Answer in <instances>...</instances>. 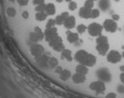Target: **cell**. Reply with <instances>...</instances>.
<instances>
[{"label":"cell","mask_w":124,"mask_h":98,"mask_svg":"<svg viewBox=\"0 0 124 98\" xmlns=\"http://www.w3.org/2000/svg\"><path fill=\"white\" fill-rule=\"evenodd\" d=\"M75 60L87 67H92L97 62L96 57L85 50L78 51L75 55Z\"/></svg>","instance_id":"6da1fadb"},{"label":"cell","mask_w":124,"mask_h":98,"mask_svg":"<svg viewBox=\"0 0 124 98\" xmlns=\"http://www.w3.org/2000/svg\"><path fill=\"white\" fill-rule=\"evenodd\" d=\"M96 49L97 52L101 55H105L108 54L109 50V44H108V40L105 36L101 35L99 37H97L96 39Z\"/></svg>","instance_id":"7a4b0ae2"},{"label":"cell","mask_w":124,"mask_h":98,"mask_svg":"<svg viewBox=\"0 0 124 98\" xmlns=\"http://www.w3.org/2000/svg\"><path fill=\"white\" fill-rule=\"evenodd\" d=\"M87 31L92 37H99L101 35L103 27L97 23H92L87 27Z\"/></svg>","instance_id":"3957f363"},{"label":"cell","mask_w":124,"mask_h":98,"mask_svg":"<svg viewBox=\"0 0 124 98\" xmlns=\"http://www.w3.org/2000/svg\"><path fill=\"white\" fill-rule=\"evenodd\" d=\"M97 76L99 80L104 83H109L112 80V74L107 68H101L97 71Z\"/></svg>","instance_id":"277c9868"},{"label":"cell","mask_w":124,"mask_h":98,"mask_svg":"<svg viewBox=\"0 0 124 98\" xmlns=\"http://www.w3.org/2000/svg\"><path fill=\"white\" fill-rule=\"evenodd\" d=\"M49 45H50L54 51H58V52H61L64 49L63 41H62V39L60 36H58L56 38H54L52 41H50L49 42Z\"/></svg>","instance_id":"5b68a950"},{"label":"cell","mask_w":124,"mask_h":98,"mask_svg":"<svg viewBox=\"0 0 124 98\" xmlns=\"http://www.w3.org/2000/svg\"><path fill=\"white\" fill-rule=\"evenodd\" d=\"M122 54H120L118 51L116 50H112L107 54V60L110 63L116 64L119 62L122 59Z\"/></svg>","instance_id":"8992f818"},{"label":"cell","mask_w":124,"mask_h":98,"mask_svg":"<svg viewBox=\"0 0 124 98\" xmlns=\"http://www.w3.org/2000/svg\"><path fill=\"white\" fill-rule=\"evenodd\" d=\"M103 28L107 32L115 33L117 31L118 26H117L116 21L113 20L112 19H107L103 23Z\"/></svg>","instance_id":"52a82bcc"},{"label":"cell","mask_w":124,"mask_h":98,"mask_svg":"<svg viewBox=\"0 0 124 98\" xmlns=\"http://www.w3.org/2000/svg\"><path fill=\"white\" fill-rule=\"evenodd\" d=\"M90 89L97 93H103L105 91V84L104 82L98 80L94 81L90 84Z\"/></svg>","instance_id":"ba28073f"},{"label":"cell","mask_w":124,"mask_h":98,"mask_svg":"<svg viewBox=\"0 0 124 98\" xmlns=\"http://www.w3.org/2000/svg\"><path fill=\"white\" fill-rule=\"evenodd\" d=\"M58 37L57 30L56 27H51V28H46L44 31V37L46 41L50 42L53 39Z\"/></svg>","instance_id":"9c48e42d"},{"label":"cell","mask_w":124,"mask_h":98,"mask_svg":"<svg viewBox=\"0 0 124 98\" xmlns=\"http://www.w3.org/2000/svg\"><path fill=\"white\" fill-rule=\"evenodd\" d=\"M43 51H44L43 47L39 44L35 43L30 47V52H31V55H33V56L36 57V58L39 57L40 55H42V53H43Z\"/></svg>","instance_id":"30bf717a"},{"label":"cell","mask_w":124,"mask_h":98,"mask_svg":"<svg viewBox=\"0 0 124 98\" xmlns=\"http://www.w3.org/2000/svg\"><path fill=\"white\" fill-rule=\"evenodd\" d=\"M72 81L74 83L76 84H81V83H83L86 82V75H83V74H80V73H75L73 76H72Z\"/></svg>","instance_id":"8fae6325"},{"label":"cell","mask_w":124,"mask_h":98,"mask_svg":"<svg viewBox=\"0 0 124 98\" xmlns=\"http://www.w3.org/2000/svg\"><path fill=\"white\" fill-rule=\"evenodd\" d=\"M64 27L70 30V29H72L75 27L76 26V18L73 16H69L66 19V20L64 21Z\"/></svg>","instance_id":"7c38bea8"},{"label":"cell","mask_w":124,"mask_h":98,"mask_svg":"<svg viewBox=\"0 0 124 98\" xmlns=\"http://www.w3.org/2000/svg\"><path fill=\"white\" fill-rule=\"evenodd\" d=\"M91 10H92L91 9L83 6V7H81L79 9V15L80 17H82L83 19H90V15H91Z\"/></svg>","instance_id":"4fadbf2b"},{"label":"cell","mask_w":124,"mask_h":98,"mask_svg":"<svg viewBox=\"0 0 124 98\" xmlns=\"http://www.w3.org/2000/svg\"><path fill=\"white\" fill-rule=\"evenodd\" d=\"M67 40L70 43H76L77 41H79V37L78 33H74V32H68L67 33Z\"/></svg>","instance_id":"5bb4252c"},{"label":"cell","mask_w":124,"mask_h":98,"mask_svg":"<svg viewBox=\"0 0 124 98\" xmlns=\"http://www.w3.org/2000/svg\"><path fill=\"white\" fill-rule=\"evenodd\" d=\"M69 16L68 12H64L59 16H57L56 19H55V21H56V24L57 25H63L64 21L66 20V19Z\"/></svg>","instance_id":"9a60e30c"},{"label":"cell","mask_w":124,"mask_h":98,"mask_svg":"<svg viewBox=\"0 0 124 98\" xmlns=\"http://www.w3.org/2000/svg\"><path fill=\"white\" fill-rule=\"evenodd\" d=\"M49 58H49L46 55H42L39 57L37 58V61L42 67H46V66H49V65H48Z\"/></svg>","instance_id":"2e32d148"},{"label":"cell","mask_w":124,"mask_h":98,"mask_svg":"<svg viewBox=\"0 0 124 98\" xmlns=\"http://www.w3.org/2000/svg\"><path fill=\"white\" fill-rule=\"evenodd\" d=\"M44 12L49 16L54 15L55 12H56V7H55L54 4H53V3H48V4L46 5Z\"/></svg>","instance_id":"e0dca14e"},{"label":"cell","mask_w":124,"mask_h":98,"mask_svg":"<svg viewBox=\"0 0 124 98\" xmlns=\"http://www.w3.org/2000/svg\"><path fill=\"white\" fill-rule=\"evenodd\" d=\"M111 6L110 0H99V8L101 10L105 12L108 10Z\"/></svg>","instance_id":"ac0fdd59"},{"label":"cell","mask_w":124,"mask_h":98,"mask_svg":"<svg viewBox=\"0 0 124 98\" xmlns=\"http://www.w3.org/2000/svg\"><path fill=\"white\" fill-rule=\"evenodd\" d=\"M59 76H60V79L61 80L67 81V80H68L71 77V72L68 69H63L61 73L59 74Z\"/></svg>","instance_id":"d6986e66"},{"label":"cell","mask_w":124,"mask_h":98,"mask_svg":"<svg viewBox=\"0 0 124 98\" xmlns=\"http://www.w3.org/2000/svg\"><path fill=\"white\" fill-rule=\"evenodd\" d=\"M76 71L78 73H80V74H83V75H86L88 73V72H89V69H88L87 66H86V65L79 64L76 66Z\"/></svg>","instance_id":"ffe728a7"},{"label":"cell","mask_w":124,"mask_h":98,"mask_svg":"<svg viewBox=\"0 0 124 98\" xmlns=\"http://www.w3.org/2000/svg\"><path fill=\"white\" fill-rule=\"evenodd\" d=\"M61 56L64 59H66L68 61H72V57H71V51L69 49H64L63 51H61Z\"/></svg>","instance_id":"44dd1931"},{"label":"cell","mask_w":124,"mask_h":98,"mask_svg":"<svg viewBox=\"0 0 124 98\" xmlns=\"http://www.w3.org/2000/svg\"><path fill=\"white\" fill-rule=\"evenodd\" d=\"M47 14L45 12H38L35 14V19L38 21H44L47 18Z\"/></svg>","instance_id":"7402d4cb"},{"label":"cell","mask_w":124,"mask_h":98,"mask_svg":"<svg viewBox=\"0 0 124 98\" xmlns=\"http://www.w3.org/2000/svg\"><path fill=\"white\" fill-rule=\"evenodd\" d=\"M48 65L50 68H56L57 66H58V60L56 58L51 57L49 58Z\"/></svg>","instance_id":"603a6c76"},{"label":"cell","mask_w":124,"mask_h":98,"mask_svg":"<svg viewBox=\"0 0 124 98\" xmlns=\"http://www.w3.org/2000/svg\"><path fill=\"white\" fill-rule=\"evenodd\" d=\"M34 32L37 34V36L39 37V38L40 41H42V39H43V37H44V32H42V31L41 30L39 27H35Z\"/></svg>","instance_id":"cb8c5ba5"},{"label":"cell","mask_w":124,"mask_h":98,"mask_svg":"<svg viewBox=\"0 0 124 98\" xmlns=\"http://www.w3.org/2000/svg\"><path fill=\"white\" fill-rule=\"evenodd\" d=\"M29 38H30L31 41H32L33 43H37V42H39V41H40L39 38V37L37 36V34H35V32L30 33V35H29Z\"/></svg>","instance_id":"d4e9b609"},{"label":"cell","mask_w":124,"mask_h":98,"mask_svg":"<svg viewBox=\"0 0 124 98\" xmlns=\"http://www.w3.org/2000/svg\"><path fill=\"white\" fill-rule=\"evenodd\" d=\"M6 13L9 16V17H14L17 14V12H16V9L13 7H9L6 9Z\"/></svg>","instance_id":"484cf974"},{"label":"cell","mask_w":124,"mask_h":98,"mask_svg":"<svg viewBox=\"0 0 124 98\" xmlns=\"http://www.w3.org/2000/svg\"><path fill=\"white\" fill-rule=\"evenodd\" d=\"M100 16V10L97 9H92L91 10V15H90V18L92 19H95L97 18Z\"/></svg>","instance_id":"4316f807"},{"label":"cell","mask_w":124,"mask_h":98,"mask_svg":"<svg viewBox=\"0 0 124 98\" xmlns=\"http://www.w3.org/2000/svg\"><path fill=\"white\" fill-rule=\"evenodd\" d=\"M76 29L79 34H83V33H85V31L87 30V27L83 24H79V25H78Z\"/></svg>","instance_id":"83f0119b"},{"label":"cell","mask_w":124,"mask_h":98,"mask_svg":"<svg viewBox=\"0 0 124 98\" xmlns=\"http://www.w3.org/2000/svg\"><path fill=\"white\" fill-rule=\"evenodd\" d=\"M56 25V21H55V19H50L49 20L47 21L46 23V28H51V27H54V26Z\"/></svg>","instance_id":"f1b7e54d"},{"label":"cell","mask_w":124,"mask_h":98,"mask_svg":"<svg viewBox=\"0 0 124 98\" xmlns=\"http://www.w3.org/2000/svg\"><path fill=\"white\" fill-rule=\"evenodd\" d=\"M93 6H94V1H93V0H86V1L85 2V4H84L85 7L91 9H93Z\"/></svg>","instance_id":"f546056e"},{"label":"cell","mask_w":124,"mask_h":98,"mask_svg":"<svg viewBox=\"0 0 124 98\" xmlns=\"http://www.w3.org/2000/svg\"><path fill=\"white\" fill-rule=\"evenodd\" d=\"M45 7H46V5L44 3H42V4H39V5H37L35 6V10L36 12H44L45 11Z\"/></svg>","instance_id":"4dcf8cb0"},{"label":"cell","mask_w":124,"mask_h":98,"mask_svg":"<svg viewBox=\"0 0 124 98\" xmlns=\"http://www.w3.org/2000/svg\"><path fill=\"white\" fill-rule=\"evenodd\" d=\"M68 8H69V9L71 11L75 10V9H77V3L76 2H73V1L70 2L69 5H68Z\"/></svg>","instance_id":"1f68e13d"},{"label":"cell","mask_w":124,"mask_h":98,"mask_svg":"<svg viewBox=\"0 0 124 98\" xmlns=\"http://www.w3.org/2000/svg\"><path fill=\"white\" fill-rule=\"evenodd\" d=\"M17 1L18 2V4L22 6L28 5V0H17Z\"/></svg>","instance_id":"d6a6232c"},{"label":"cell","mask_w":124,"mask_h":98,"mask_svg":"<svg viewBox=\"0 0 124 98\" xmlns=\"http://www.w3.org/2000/svg\"><path fill=\"white\" fill-rule=\"evenodd\" d=\"M117 90L119 93H124V84L123 85H119L117 88Z\"/></svg>","instance_id":"836d02e7"},{"label":"cell","mask_w":124,"mask_h":98,"mask_svg":"<svg viewBox=\"0 0 124 98\" xmlns=\"http://www.w3.org/2000/svg\"><path fill=\"white\" fill-rule=\"evenodd\" d=\"M22 17L24 18V19H27L29 17V13L28 11H24L22 12Z\"/></svg>","instance_id":"e575fe53"},{"label":"cell","mask_w":124,"mask_h":98,"mask_svg":"<svg viewBox=\"0 0 124 98\" xmlns=\"http://www.w3.org/2000/svg\"><path fill=\"white\" fill-rule=\"evenodd\" d=\"M62 70H63V68H62L61 66H57L56 68H55V73H57V74H60Z\"/></svg>","instance_id":"d590c367"},{"label":"cell","mask_w":124,"mask_h":98,"mask_svg":"<svg viewBox=\"0 0 124 98\" xmlns=\"http://www.w3.org/2000/svg\"><path fill=\"white\" fill-rule=\"evenodd\" d=\"M112 19H113V20H115V21H118L119 19H120V16L118 14H113L112 16Z\"/></svg>","instance_id":"8d00e7d4"},{"label":"cell","mask_w":124,"mask_h":98,"mask_svg":"<svg viewBox=\"0 0 124 98\" xmlns=\"http://www.w3.org/2000/svg\"><path fill=\"white\" fill-rule=\"evenodd\" d=\"M33 3L36 6L39 4H42V3H44V0H33Z\"/></svg>","instance_id":"74e56055"},{"label":"cell","mask_w":124,"mask_h":98,"mask_svg":"<svg viewBox=\"0 0 124 98\" xmlns=\"http://www.w3.org/2000/svg\"><path fill=\"white\" fill-rule=\"evenodd\" d=\"M106 98H116V94L114 93H109L106 96Z\"/></svg>","instance_id":"f35d334b"},{"label":"cell","mask_w":124,"mask_h":98,"mask_svg":"<svg viewBox=\"0 0 124 98\" xmlns=\"http://www.w3.org/2000/svg\"><path fill=\"white\" fill-rule=\"evenodd\" d=\"M119 78H120V80H121V82H122V83L124 84V73H122L121 74H120Z\"/></svg>","instance_id":"ab89813d"},{"label":"cell","mask_w":124,"mask_h":98,"mask_svg":"<svg viewBox=\"0 0 124 98\" xmlns=\"http://www.w3.org/2000/svg\"><path fill=\"white\" fill-rule=\"evenodd\" d=\"M119 68H120V71H121L122 73H124V65H122V66H120Z\"/></svg>","instance_id":"60d3db41"},{"label":"cell","mask_w":124,"mask_h":98,"mask_svg":"<svg viewBox=\"0 0 124 98\" xmlns=\"http://www.w3.org/2000/svg\"><path fill=\"white\" fill-rule=\"evenodd\" d=\"M56 1L57 2H62L64 1V0H56Z\"/></svg>","instance_id":"b9f144b4"},{"label":"cell","mask_w":124,"mask_h":98,"mask_svg":"<svg viewBox=\"0 0 124 98\" xmlns=\"http://www.w3.org/2000/svg\"><path fill=\"white\" fill-rule=\"evenodd\" d=\"M65 1H66V2H71V1H72V0H65Z\"/></svg>","instance_id":"7bdbcfd3"},{"label":"cell","mask_w":124,"mask_h":98,"mask_svg":"<svg viewBox=\"0 0 124 98\" xmlns=\"http://www.w3.org/2000/svg\"><path fill=\"white\" fill-rule=\"evenodd\" d=\"M122 57H123V58H124V51H123V53H122Z\"/></svg>","instance_id":"ee69618b"},{"label":"cell","mask_w":124,"mask_h":98,"mask_svg":"<svg viewBox=\"0 0 124 98\" xmlns=\"http://www.w3.org/2000/svg\"><path fill=\"white\" fill-rule=\"evenodd\" d=\"M114 1H115V2H119L120 0H114Z\"/></svg>","instance_id":"f6af8a7d"},{"label":"cell","mask_w":124,"mask_h":98,"mask_svg":"<svg viewBox=\"0 0 124 98\" xmlns=\"http://www.w3.org/2000/svg\"><path fill=\"white\" fill-rule=\"evenodd\" d=\"M9 1H10V2H14L15 0H9Z\"/></svg>","instance_id":"bcb514c9"},{"label":"cell","mask_w":124,"mask_h":98,"mask_svg":"<svg viewBox=\"0 0 124 98\" xmlns=\"http://www.w3.org/2000/svg\"><path fill=\"white\" fill-rule=\"evenodd\" d=\"M93 1H94V2H95V1H97V0H93Z\"/></svg>","instance_id":"7dc6e473"}]
</instances>
